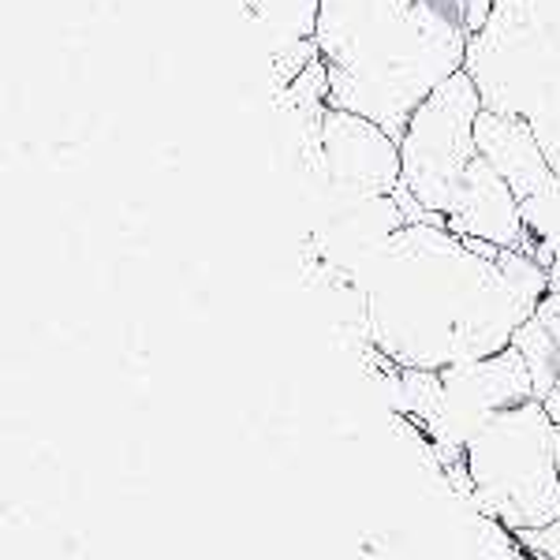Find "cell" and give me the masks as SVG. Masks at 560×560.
Segmentation results:
<instances>
[{
	"mask_svg": "<svg viewBox=\"0 0 560 560\" xmlns=\"http://www.w3.org/2000/svg\"><path fill=\"white\" fill-rule=\"evenodd\" d=\"M475 147L486 161L504 176V184L516 191L520 202L553 191L560 176L549 165L546 150L535 139V131L520 120V116L497 113V108H482L475 124Z\"/></svg>",
	"mask_w": 560,
	"mask_h": 560,
	"instance_id": "cell-10",
	"label": "cell"
},
{
	"mask_svg": "<svg viewBox=\"0 0 560 560\" xmlns=\"http://www.w3.org/2000/svg\"><path fill=\"white\" fill-rule=\"evenodd\" d=\"M322 168L325 191L314 198L311 210L351 198L393 195L404 184L400 139L366 116L329 105L322 116Z\"/></svg>",
	"mask_w": 560,
	"mask_h": 560,
	"instance_id": "cell-7",
	"label": "cell"
},
{
	"mask_svg": "<svg viewBox=\"0 0 560 560\" xmlns=\"http://www.w3.org/2000/svg\"><path fill=\"white\" fill-rule=\"evenodd\" d=\"M329 105L404 139L415 108L467 65L464 0H318Z\"/></svg>",
	"mask_w": 560,
	"mask_h": 560,
	"instance_id": "cell-2",
	"label": "cell"
},
{
	"mask_svg": "<svg viewBox=\"0 0 560 560\" xmlns=\"http://www.w3.org/2000/svg\"><path fill=\"white\" fill-rule=\"evenodd\" d=\"M538 322L553 332V340L560 345V292H546V300L538 303Z\"/></svg>",
	"mask_w": 560,
	"mask_h": 560,
	"instance_id": "cell-13",
	"label": "cell"
},
{
	"mask_svg": "<svg viewBox=\"0 0 560 560\" xmlns=\"http://www.w3.org/2000/svg\"><path fill=\"white\" fill-rule=\"evenodd\" d=\"M486 108L475 79L467 71H456L448 83H441L433 94L415 108L408 131L400 139V165L404 187L445 221L448 206L464 184V173L478 153L475 124Z\"/></svg>",
	"mask_w": 560,
	"mask_h": 560,
	"instance_id": "cell-5",
	"label": "cell"
},
{
	"mask_svg": "<svg viewBox=\"0 0 560 560\" xmlns=\"http://www.w3.org/2000/svg\"><path fill=\"white\" fill-rule=\"evenodd\" d=\"M445 229L467 240H486L493 247H523L520 198L482 153H475L467 165L464 184L445 213Z\"/></svg>",
	"mask_w": 560,
	"mask_h": 560,
	"instance_id": "cell-9",
	"label": "cell"
},
{
	"mask_svg": "<svg viewBox=\"0 0 560 560\" xmlns=\"http://www.w3.org/2000/svg\"><path fill=\"white\" fill-rule=\"evenodd\" d=\"M408 224L400 198L374 195V198H351V202H332L314 210V247L329 273L355 284L363 266L396 229Z\"/></svg>",
	"mask_w": 560,
	"mask_h": 560,
	"instance_id": "cell-8",
	"label": "cell"
},
{
	"mask_svg": "<svg viewBox=\"0 0 560 560\" xmlns=\"http://www.w3.org/2000/svg\"><path fill=\"white\" fill-rule=\"evenodd\" d=\"M464 26L486 108L520 116L560 176V0H464Z\"/></svg>",
	"mask_w": 560,
	"mask_h": 560,
	"instance_id": "cell-3",
	"label": "cell"
},
{
	"mask_svg": "<svg viewBox=\"0 0 560 560\" xmlns=\"http://www.w3.org/2000/svg\"><path fill=\"white\" fill-rule=\"evenodd\" d=\"M438 404H433L430 419L419 422V427L453 467H464L467 441L493 415H501L504 408H516V404L535 396L530 366L516 345L497 351V355L475 359V363L445 366L438 370Z\"/></svg>",
	"mask_w": 560,
	"mask_h": 560,
	"instance_id": "cell-6",
	"label": "cell"
},
{
	"mask_svg": "<svg viewBox=\"0 0 560 560\" xmlns=\"http://www.w3.org/2000/svg\"><path fill=\"white\" fill-rule=\"evenodd\" d=\"M557 471H560V427H557Z\"/></svg>",
	"mask_w": 560,
	"mask_h": 560,
	"instance_id": "cell-14",
	"label": "cell"
},
{
	"mask_svg": "<svg viewBox=\"0 0 560 560\" xmlns=\"http://www.w3.org/2000/svg\"><path fill=\"white\" fill-rule=\"evenodd\" d=\"M523 247L549 273V292H560V184L553 191L520 202Z\"/></svg>",
	"mask_w": 560,
	"mask_h": 560,
	"instance_id": "cell-11",
	"label": "cell"
},
{
	"mask_svg": "<svg viewBox=\"0 0 560 560\" xmlns=\"http://www.w3.org/2000/svg\"><path fill=\"white\" fill-rule=\"evenodd\" d=\"M366 340L400 370H445L497 355L535 318L549 273L520 247L408 221L355 277Z\"/></svg>",
	"mask_w": 560,
	"mask_h": 560,
	"instance_id": "cell-1",
	"label": "cell"
},
{
	"mask_svg": "<svg viewBox=\"0 0 560 560\" xmlns=\"http://www.w3.org/2000/svg\"><path fill=\"white\" fill-rule=\"evenodd\" d=\"M464 490L486 520L512 535L560 520L557 422L541 400L493 415L464 448Z\"/></svg>",
	"mask_w": 560,
	"mask_h": 560,
	"instance_id": "cell-4",
	"label": "cell"
},
{
	"mask_svg": "<svg viewBox=\"0 0 560 560\" xmlns=\"http://www.w3.org/2000/svg\"><path fill=\"white\" fill-rule=\"evenodd\" d=\"M516 538L527 541V546L535 549L538 557L560 560V520H553L549 527H541V530H527V535H516Z\"/></svg>",
	"mask_w": 560,
	"mask_h": 560,
	"instance_id": "cell-12",
	"label": "cell"
}]
</instances>
